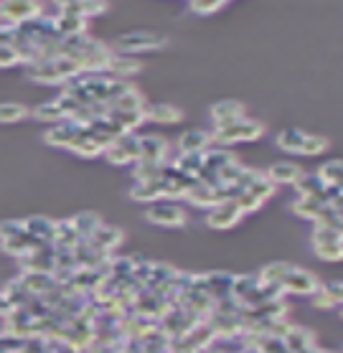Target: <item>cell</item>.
Listing matches in <instances>:
<instances>
[{"mask_svg": "<svg viewBox=\"0 0 343 353\" xmlns=\"http://www.w3.org/2000/svg\"><path fill=\"white\" fill-rule=\"evenodd\" d=\"M264 135V125L259 120H252V117H242L234 125H226V128H216L211 132V143L216 145H237V143H255Z\"/></svg>", "mask_w": 343, "mask_h": 353, "instance_id": "cell-1", "label": "cell"}, {"mask_svg": "<svg viewBox=\"0 0 343 353\" xmlns=\"http://www.w3.org/2000/svg\"><path fill=\"white\" fill-rule=\"evenodd\" d=\"M170 41H168L166 33L160 31H128L122 33L120 39L115 41V48L122 51V54H148V51H160L166 48Z\"/></svg>", "mask_w": 343, "mask_h": 353, "instance_id": "cell-2", "label": "cell"}, {"mask_svg": "<svg viewBox=\"0 0 343 353\" xmlns=\"http://www.w3.org/2000/svg\"><path fill=\"white\" fill-rule=\"evenodd\" d=\"M41 0H0V18H6L13 26H23L43 13Z\"/></svg>", "mask_w": 343, "mask_h": 353, "instance_id": "cell-3", "label": "cell"}, {"mask_svg": "<svg viewBox=\"0 0 343 353\" xmlns=\"http://www.w3.org/2000/svg\"><path fill=\"white\" fill-rule=\"evenodd\" d=\"M145 219H148L150 224L166 226V229H176V226H186L188 214H186V209L178 206L176 201H158V203H153L150 209L145 211Z\"/></svg>", "mask_w": 343, "mask_h": 353, "instance_id": "cell-4", "label": "cell"}, {"mask_svg": "<svg viewBox=\"0 0 343 353\" xmlns=\"http://www.w3.org/2000/svg\"><path fill=\"white\" fill-rule=\"evenodd\" d=\"M320 288V280L311 270H300V267H293L290 274L282 282V292L285 295H315Z\"/></svg>", "mask_w": 343, "mask_h": 353, "instance_id": "cell-5", "label": "cell"}, {"mask_svg": "<svg viewBox=\"0 0 343 353\" xmlns=\"http://www.w3.org/2000/svg\"><path fill=\"white\" fill-rule=\"evenodd\" d=\"M84 132V128L81 125H77V122L72 120H61L56 122V125H51V128L43 132V143L51 145V148H64V150H69L74 145V140Z\"/></svg>", "mask_w": 343, "mask_h": 353, "instance_id": "cell-6", "label": "cell"}, {"mask_svg": "<svg viewBox=\"0 0 343 353\" xmlns=\"http://www.w3.org/2000/svg\"><path fill=\"white\" fill-rule=\"evenodd\" d=\"M242 216H244V214H242L239 206H237L234 201H222V203H216L214 209H208L206 224L211 226V229L224 232V229H232V226L239 224Z\"/></svg>", "mask_w": 343, "mask_h": 353, "instance_id": "cell-7", "label": "cell"}, {"mask_svg": "<svg viewBox=\"0 0 343 353\" xmlns=\"http://www.w3.org/2000/svg\"><path fill=\"white\" fill-rule=\"evenodd\" d=\"M186 199L191 201L196 209H214L216 203H222V201H229V196H226V188L224 185H206V183H196L188 191V196Z\"/></svg>", "mask_w": 343, "mask_h": 353, "instance_id": "cell-8", "label": "cell"}, {"mask_svg": "<svg viewBox=\"0 0 343 353\" xmlns=\"http://www.w3.org/2000/svg\"><path fill=\"white\" fill-rule=\"evenodd\" d=\"M170 158V143L160 135H140V153L137 161H150V163H168Z\"/></svg>", "mask_w": 343, "mask_h": 353, "instance_id": "cell-9", "label": "cell"}, {"mask_svg": "<svg viewBox=\"0 0 343 353\" xmlns=\"http://www.w3.org/2000/svg\"><path fill=\"white\" fill-rule=\"evenodd\" d=\"M208 112H211V120H214L216 128H226V125H234L237 120L247 117V107L237 99H222V102L211 105Z\"/></svg>", "mask_w": 343, "mask_h": 353, "instance_id": "cell-10", "label": "cell"}, {"mask_svg": "<svg viewBox=\"0 0 343 353\" xmlns=\"http://www.w3.org/2000/svg\"><path fill=\"white\" fill-rule=\"evenodd\" d=\"M140 72H143V64H140L135 57H128V54H112L110 64H107V69H104L107 77H112V79H122V81H130Z\"/></svg>", "mask_w": 343, "mask_h": 353, "instance_id": "cell-11", "label": "cell"}, {"mask_svg": "<svg viewBox=\"0 0 343 353\" xmlns=\"http://www.w3.org/2000/svg\"><path fill=\"white\" fill-rule=\"evenodd\" d=\"M143 112H145V122H158V125H176V122L184 120L181 107L168 105V102H153V105H145Z\"/></svg>", "mask_w": 343, "mask_h": 353, "instance_id": "cell-12", "label": "cell"}, {"mask_svg": "<svg viewBox=\"0 0 343 353\" xmlns=\"http://www.w3.org/2000/svg\"><path fill=\"white\" fill-rule=\"evenodd\" d=\"M211 132L208 130H186L184 135L178 137V153H204L211 148Z\"/></svg>", "mask_w": 343, "mask_h": 353, "instance_id": "cell-13", "label": "cell"}, {"mask_svg": "<svg viewBox=\"0 0 343 353\" xmlns=\"http://www.w3.org/2000/svg\"><path fill=\"white\" fill-rule=\"evenodd\" d=\"M122 239H125V236H122V229L110 226V224H99V229L89 236V241H92L97 249H102L104 254H112V252L122 244Z\"/></svg>", "mask_w": 343, "mask_h": 353, "instance_id": "cell-14", "label": "cell"}, {"mask_svg": "<svg viewBox=\"0 0 343 353\" xmlns=\"http://www.w3.org/2000/svg\"><path fill=\"white\" fill-rule=\"evenodd\" d=\"M282 343L288 348V353H305L315 348V336L313 330L308 328H297V325H290V330L282 336Z\"/></svg>", "mask_w": 343, "mask_h": 353, "instance_id": "cell-15", "label": "cell"}, {"mask_svg": "<svg viewBox=\"0 0 343 353\" xmlns=\"http://www.w3.org/2000/svg\"><path fill=\"white\" fill-rule=\"evenodd\" d=\"M232 277L229 272H206L204 274V285H206V295L211 300H224L232 297Z\"/></svg>", "mask_w": 343, "mask_h": 353, "instance_id": "cell-16", "label": "cell"}, {"mask_svg": "<svg viewBox=\"0 0 343 353\" xmlns=\"http://www.w3.org/2000/svg\"><path fill=\"white\" fill-rule=\"evenodd\" d=\"M341 292H343L341 280L320 285L318 292L313 295V307H318V310H333V307L341 305Z\"/></svg>", "mask_w": 343, "mask_h": 353, "instance_id": "cell-17", "label": "cell"}, {"mask_svg": "<svg viewBox=\"0 0 343 353\" xmlns=\"http://www.w3.org/2000/svg\"><path fill=\"white\" fill-rule=\"evenodd\" d=\"M54 26L59 36L64 39V36H74V33H87V26L89 21L87 18L77 16V13H66V10H56L54 16Z\"/></svg>", "mask_w": 343, "mask_h": 353, "instance_id": "cell-18", "label": "cell"}, {"mask_svg": "<svg viewBox=\"0 0 343 353\" xmlns=\"http://www.w3.org/2000/svg\"><path fill=\"white\" fill-rule=\"evenodd\" d=\"M264 176L270 178L275 185H295L297 178L303 176V168L295 165V163H275V165L267 168Z\"/></svg>", "mask_w": 343, "mask_h": 353, "instance_id": "cell-19", "label": "cell"}, {"mask_svg": "<svg viewBox=\"0 0 343 353\" xmlns=\"http://www.w3.org/2000/svg\"><path fill=\"white\" fill-rule=\"evenodd\" d=\"M79 241H81V236L77 234V229H74L72 219H61V221H56L54 224V239H51V244H54L56 249H74Z\"/></svg>", "mask_w": 343, "mask_h": 353, "instance_id": "cell-20", "label": "cell"}, {"mask_svg": "<svg viewBox=\"0 0 343 353\" xmlns=\"http://www.w3.org/2000/svg\"><path fill=\"white\" fill-rule=\"evenodd\" d=\"M130 196H133V201L158 203V201H166V183H163V178L160 181H150V183H135Z\"/></svg>", "mask_w": 343, "mask_h": 353, "instance_id": "cell-21", "label": "cell"}, {"mask_svg": "<svg viewBox=\"0 0 343 353\" xmlns=\"http://www.w3.org/2000/svg\"><path fill=\"white\" fill-rule=\"evenodd\" d=\"M107 117H110L122 132H135V130L145 122L143 110H133V112H125V110H107Z\"/></svg>", "mask_w": 343, "mask_h": 353, "instance_id": "cell-22", "label": "cell"}, {"mask_svg": "<svg viewBox=\"0 0 343 353\" xmlns=\"http://www.w3.org/2000/svg\"><path fill=\"white\" fill-rule=\"evenodd\" d=\"M326 206V199H323V193L320 196H297L295 201H293V211H295V216L300 219H311V221H315V216H318V211Z\"/></svg>", "mask_w": 343, "mask_h": 353, "instance_id": "cell-23", "label": "cell"}, {"mask_svg": "<svg viewBox=\"0 0 343 353\" xmlns=\"http://www.w3.org/2000/svg\"><path fill=\"white\" fill-rule=\"evenodd\" d=\"M26 224V234H31V236H36V239L46 241V244H51V239H54V219L48 216H31V219H23Z\"/></svg>", "mask_w": 343, "mask_h": 353, "instance_id": "cell-24", "label": "cell"}, {"mask_svg": "<svg viewBox=\"0 0 343 353\" xmlns=\"http://www.w3.org/2000/svg\"><path fill=\"white\" fill-rule=\"evenodd\" d=\"M293 267L295 265H290V262H270V265H264L259 270L257 280L262 282V285H280L282 288V282H285V277L290 274Z\"/></svg>", "mask_w": 343, "mask_h": 353, "instance_id": "cell-25", "label": "cell"}, {"mask_svg": "<svg viewBox=\"0 0 343 353\" xmlns=\"http://www.w3.org/2000/svg\"><path fill=\"white\" fill-rule=\"evenodd\" d=\"M133 165H135V168H133L135 183L160 181V178H163V168H166V163H150V161H135Z\"/></svg>", "mask_w": 343, "mask_h": 353, "instance_id": "cell-26", "label": "cell"}, {"mask_svg": "<svg viewBox=\"0 0 343 353\" xmlns=\"http://www.w3.org/2000/svg\"><path fill=\"white\" fill-rule=\"evenodd\" d=\"M173 168H178L181 173H188V176L199 178L201 168H204V153H178L176 161H170Z\"/></svg>", "mask_w": 343, "mask_h": 353, "instance_id": "cell-27", "label": "cell"}, {"mask_svg": "<svg viewBox=\"0 0 343 353\" xmlns=\"http://www.w3.org/2000/svg\"><path fill=\"white\" fill-rule=\"evenodd\" d=\"M28 114H31L33 120L48 122V125H56V122L66 120L64 112H61V107L56 105V99H51V102H43V105H39V107H33V110H28Z\"/></svg>", "mask_w": 343, "mask_h": 353, "instance_id": "cell-28", "label": "cell"}, {"mask_svg": "<svg viewBox=\"0 0 343 353\" xmlns=\"http://www.w3.org/2000/svg\"><path fill=\"white\" fill-rule=\"evenodd\" d=\"M72 221H74V229H77V234H79L81 239H89V236L99 229V224H102L99 214H92V211H81V214H77Z\"/></svg>", "mask_w": 343, "mask_h": 353, "instance_id": "cell-29", "label": "cell"}, {"mask_svg": "<svg viewBox=\"0 0 343 353\" xmlns=\"http://www.w3.org/2000/svg\"><path fill=\"white\" fill-rule=\"evenodd\" d=\"M145 105H148V102H145L143 92H140L137 87H133L130 92H125L122 97H117V99L110 105V110H125V112H133V110H143Z\"/></svg>", "mask_w": 343, "mask_h": 353, "instance_id": "cell-30", "label": "cell"}, {"mask_svg": "<svg viewBox=\"0 0 343 353\" xmlns=\"http://www.w3.org/2000/svg\"><path fill=\"white\" fill-rule=\"evenodd\" d=\"M303 140H305V132L303 130H282L277 135V148L280 150H285V153H300V148H303Z\"/></svg>", "mask_w": 343, "mask_h": 353, "instance_id": "cell-31", "label": "cell"}, {"mask_svg": "<svg viewBox=\"0 0 343 353\" xmlns=\"http://www.w3.org/2000/svg\"><path fill=\"white\" fill-rule=\"evenodd\" d=\"M72 153H77V155H81V158H97V155H102L104 150H102V145H97L92 137L87 135V128H84V132H81L77 140H74V145L69 148Z\"/></svg>", "mask_w": 343, "mask_h": 353, "instance_id": "cell-32", "label": "cell"}, {"mask_svg": "<svg viewBox=\"0 0 343 353\" xmlns=\"http://www.w3.org/2000/svg\"><path fill=\"white\" fill-rule=\"evenodd\" d=\"M110 8V3L107 0H81L79 6H74V8H64L66 13H77V16L81 18H97V16H102L104 10Z\"/></svg>", "mask_w": 343, "mask_h": 353, "instance_id": "cell-33", "label": "cell"}, {"mask_svg": "<svg viewBox=\"0 0 343 353\" xmlns=\"http://www.w3.org/2000/svg\"><path fill=\"white\" fill-rule=\"evenodd\" d=\"M28 117V107L18 102H0V125H13Z\"/></svg>", "mask_w": 343, "mask_h": 353, "instance_id": "cell-34", "label": "cell"}, {"mask_svg": "<svg viewBox=\"0 0 343 353\" xmlns=\"http://www.w3.org/2000/svg\"><path fill=\"white\" fill-rule=\"evenodd\" d=\"M315 176L320 178V183L323 185H335L341 183V176H343V163L341 161H328L323 163L318 170H315Z\"/></svg>", "mask_w": 343, "mask_h": 353, "instance_id": "cell-35", "label": "cell"}, {"mask_svg": "<svg viewBox=\"0 0 343 353\" xmlns=\"http://www.w3.org/2000/svg\"><path fill=\"white\" fill-rule=\"evenodd\" d=\"M275 191H277V185L272 183V181L267 176H264V173H257L255 181H252V183H249V188H247V193L257 196L259 201L272 199V196H275Z\"/></svg>", "mask_w": 343, "mask_h": 353, "instance_id": "cell-36", "label": "cell"}, {"mask_svg": "<svg viewBox=\"0 0 343 353\" xmlns=\"http://www.w3.org/2000/svg\"><path fill=\"white\" fill-rule=\"evenodd\" d=\"M257 288H259L257 274H237V277H232V297L234 300H242V297L249 295V292Z\"/></svg>", "mask_w": 343, "mask_h": 353, "instance_id": "cell-37", "label": "cell"}, {"mask_svg": "<svg viewBox=\"0 0 343 353\" xmlns=\"http://www.w3.org/2000/svg\"><path fill=\"white\" fill-rule=\"evenodd\" d=\"M295 191L297 196H320L323 193V183H320V178L315 173H303V176L297 178Z\"/></svg>", "mask_w": 343, "mask_h": 353, "instance_id": "cell-38", "label": "cell"}, {"mask_svg": "<svg viewBox=\"0 0 343 353\" xmlns=\"http://www.w3.org/2000/svg\"><path fill=\"white\" fill-rule=\"evenodd\" d=\"M328 148H331L328 137L311 135V132H305V140H303V148H300V155H323Z\"/></svg>", "mask_w": 343, "mask_h": 353, "instance_id": "cell-39", "label": "cell"}, {"mask_svg": "<svg viewBox=\"0 0 343 353\" xmlns=\"http://www.w3.org/2000/svg\"><path fill=\"white\" fill-rule=\"evenodd\" d=\"M315 224H318V226H331V229H341V209H338V206H331V203H326V206L318 211Z\"/></svg>", "mask_w": 343, "mask_h": 353, "instance_id": "cell-40", "label": "cell"}, {"mask_svg": "<svg viewBox=\"0 0 343 353\" xmlns=\"http://www.w3.org/2000/svg\"><path fill=\"white\" fill-rule=\"evenodd\" d=\"M21 234H26L23 219H3V221H0V241L16 239Z\"/></svg>", "mask_w": 343, "mask_h": 353, "instance_id": "cell-41", "label": "cell"}, {"mask_svg": "<svg viewBox=\"0 0 343 353\" xmlns=\"http://www.w3.org/2000/svg\"><path fill=\"white\" fill-rule=\"evenodd\" d=\"M224 3L226 0H188V10L196 16H211V13L224 8Z\"/></svg>", "mask_w": 343, "mask_h": 353, "instance_id": "cell-42", "label": "cell"}, {"mask_svg": "<svg viewBox=\"0 0 343 353\" xmlns=\"http://www.w3.org/2000/svg\"><path fill=\"white\" fill-rule=\"evenodd\" d=\"M313 244H341V229L315 224V229H313Z\"/></svg>", "mask_w": 343, "mask_h": 353, "instance_id": "cell-43", "label": "cell"}, {"mask_svg": "<svg viewBox=\"0 0 343 353\" xmlns=\"http://www.w3.org/2000/svg\"><path fill=\"white\" fill-rule=\"evenodd\" d=\"M102 155L107 158V163L117 165V168H122V165H133V163H135V161H133V155L125 153V150H122V148L117 143H112Z\"/></svg>", "mask_w": 343, "mask_h": 353, "instance_id": "cell-44", "label": "cell"}, {"mask_svg": "<svg viewBox=\"0 0 343 353\" xmlns=\"http://www.w3.org/2000/svg\"><path fill=\"white\" fill-rule=\"evenodd\" d=\"M315 257L326 259V262H341L343 257V244H313Z\"/></svg>", "mask_w": 343, "mask_h": 353, "instance_id": "cell-45", "label": "cell"}, {"mask_svg": "<svg viewBox=\"0 0 343 353\" xmlns=\"http://www.w3.org/2000/svg\"><path fill=\"white\" fill-rule=\"evenodd\" d=\"M115 143L120 145L128 155H133V161H137V153H140V135H135V132H122Z\"/></svg>", "mask_w": 343, "mask_h": 353, "instance_id": "cell-46", "label": "cell"}, {"mask_svg": "<svg viewBox=\"0 0 343 353\" xmlns=\"http://www.w3.org/2000/svg\"><path fill=\"white\" fill-rule=\"evenodd\" d=\"M234 203L239 206L242 214H255V211L262 209V203H264V201H259V199H257V196H252V193L244 191V193H239V196L234 199Z\"/></svg>", "mask_w": 343, "mask_h": 353, "instance_id": "cell-47", "label": "cell"}, {"mask_svg": "<svg viewBox=\"0 0 343 353\" xmlns=\"http://www.w3.org/2000/svg\"><path fill=\"white\" fill-rule=\"evenodd\" d=\"M21 64L18 51L13 48V43H0V69H10V66Z\"/></svg>", "mask_w": 343, "mask_h": 353, "instance_id": "cell-48", "label": "cell"}, {"mask_svg": "<svg viewBox=\"0 0 343 353\" xmlns=\"http://www.w3.org/2000/svg\"><path fill=\"white\" fill-rule=\"evenodd\" d=\"M10 310H13V305H10V300L6 292H0V315H8Z\"/></svg>", "mask_w": 343, "mask_h": 353, "instance_id": "cell-49", "label": "cell"}, {"mask_svg": "<svg viewBox=\"0 0 343 353\" xmlns=\"http://www.w3.org/2000/svg\"><path fill=\"white\" fill-rule=\"evenodd\" d=\"M56 8L59 10H64V8H74V6H79L81 0H51Z\"/></svg>", "mask_w": 343, "mask_h": 353, "instance_id": "cell-50", "label": "cell"}]
</instances>
